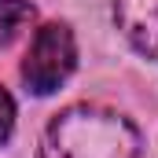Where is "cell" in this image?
I'll list each match as a JSON object with an SVG mask.
<instances>
[{"mask_svg": "<svg viewBox=\"0 0 158 158\" xmlns=\"http://www.w3.org/2000/svg\"><path fill=\"white\" fill-rule=\"evenodd\" d=\"M40 158H140V132L118 110L74 103L48 121Z\"/></svg>", "mask_w": 158, "mask_h": 158, "instance_id": "obj_1", "label": "cell"}, {"mask_svg": "<svg viewBox=\"0 0 158 158\" xmlns=\"http://www.w3.org/2000/svg\"><path fill=\"white\" fill-rule=\"evenodd\" d=\"M77 66V40L66 22H44L22 63V81L33 96H52Z\"/></svg>", "mask_w": 158, "mask_h": 158, "instance_id": "obj_2", "label": "cell"}, {"mask_svg": "<svg viewBox=\"0 0 158 158\" xmlns=\"http://www.w3.org/2000/svg\"><path fill=\"white\" fill-rule=\"evenodd\" d=\"M114 22L140 55L158 63V0H114Z\"/></svg>", "mask_w": 158, "mask_h": 158, "instance_id": "obj_3", "label": "cell"}, {"mask_svg": "<svg viewBox=\"0 0 158 158\" xmlns=\"http://www.w3.org/2000/svg\"><path fill=\"white\" fill-rule=\"evenodd\" d=\"M37 11L26 0H0V48H7L11 40H19L33 26Z\"/></svg>", "mask_w": 158, "mask_h": 158, "instance_id": "obj_4", "label": "cell"}, {"mask_svg": "<svg viewBox=\"0 0 158 158\" xmlns=\"http://www.w3.org/2000/svg\"><path fill=\"white\" fill-rule=\"evenodd\" d=\"M11 129H15V103H11V96L0 88V147L11 140Z\"/></svg>", "mask_w": 158, "mask_h": 158, "instance_id": "obj_5", "label": "cell"}]
</instances>
